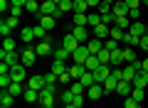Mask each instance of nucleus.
Masks as SVG:
<instances>
[{
	"mask_svg": "<svg viewBox=\"0 0 148 108\" xmlns=\"http://www.w3.org/2000/svg\"><path fill=\"white\" fill-rule=\"evenodd\" d=\"M35 62H37V52H35V47H25V52H20V64L30 69Z\"/></svg>",
	"mask_w": 148,
	"mask_h": 108,
	"instance_id": "f257e3e1",
	"label": "nucleus"
},
{
	"mask_svg": "<svg viewBox=\"0 0 148 108\" xmlns=\"http://www.w3.org/2000/svg\"><path fill=\"white\" fill-rule=\"evenodd\" d=\"M91 57V52L86 49V44H79L77 49L72 52V59H74V64H86V59Z\"/></svg>",
	"mask_w": 148,
	"mask_h": 108,
	"instance_id": "f03ea898",
	"label": "nucleus"
},
{
	"mask_svg": "<svg viewBox=\"0 0 148 108\" xmlns=\"http://www.w3.org/2000/svg\"><path fill=\"white\" fill-rule=\"evenodd\" d=\"M91 37H96V39H109V37H111V27L101 22V25H96V27H94Z\"/></svg>",
	"mask_w": 148,
	"mask_h": 108,
	"instance_id": "7ed1b4c3",
	"label": "nucleus"
},
{
	"mask_svg": "<svg viewBox=\"0 0 148 108\" xmlns=\"http://www.w3.org/2000/svg\"><path fill=\"white\" fill-rule=\"evenodd\" d=\"M72 35L77 37V42H79V44H86V42L91 39V35H89V32H86V27H77V25H74Z\"/></svg>",
	"mask_w": 148,
	"mask_h": 108,
	"instance_id": "20e7f679",
	"label": "nucleus"
},
{
	"mask_svg": "<svg viewBox=\"0 0 148 108\" xmlns=\"http://www.w3.org/2000/svg\"><path fill=\"white\" fill-rule=\"evenodd\" d=\"M35 52H37V57H47V54H52V44H49L47 39H40L37 42V47H35Z\"/></svg>",
	"mask_w": 148,
	"mask_h": 108,
	"instance_id": "39448f33",
	"label": "nucleus"
},
{
	"mask_svg": "<svg viewBox=\"0 0 148 108\" xmlns=\"http://www.w3.org/2000/svg\"><path fill=\"white\" fill-rule=\"evenodd\" d=\"M86 96L91 98V101H99L101 96H104V84H94V86L86 88Z\"/></svg>",
	"mask_w": 148,
	"mask_h": 108,
	"instance_id": "423d86ee",
	"label": "nucleus"
},
{
	"mask_svg": "<svg viewBox=\"0 0 148 108\" xmlns=\"http://www.w3.org/2000/svg\"><path fill=\"white\" fill-rule=\"evenodd\" d=\"M116 93H121L123 98H128V96L133 93V84H131V81H123V79H121V81H119V86H116Z\"/></svg>",
	"mask_w": 148,
	"mask_h": 108,
	"instance_id": "0eeeda50",
	"label": "nucleus"
},
{
	"mask_svg": "<svg viewBox=\"0 0 148 108\" xmlns=\"http://www.w3.org/2000/svg\"><path fill=\"white\" fill-rule=\"evenodd\" d=\"M25 69H27V67H22V64H15V67L10 69V76H12V81L22 84V79H25Z\"/></svg>",
	"mask_w": 148,
	"mask_h": 108,
	"instance_id": "6e6552de",
	"label": "nucleus"
},
{
	"mask_svg": "<svg viewBox=\"0 0 148 108\" xmlns=\"http://www.w3.org/2000/svg\"><path fill=\"white\" fill-rule=\"evenodd\" d=\"M0 57H3V62H5V64H10V67L20 64V54H17V52H0Z\"/></svg>",
	"mask_w": 148,
	"mask_h": 108,
	"instance_id": "1a4fd4ad",
	"label": "nucleus"
},
{
	"mask_svg": "<svg viewBox=\"0 0 148 108\" xmlns=\"http://www.w3.org/2000/svg\"><path fill=\"white\" fill-rule=\"evenodd\" d=\"M131 84H133V88H146L148 86V71H138Z\"/></svg>",
	"mask_w": 148,
	"mask_h": 108,
	"instance_id": "9d476101",
	"label": "nucleus"
},
{
	"mask_svg": "<svg viewBox=\"0 0 148 108\" xmlns=\"http://www.w3.org/2000/svg\"><path fill=\"white\" fill-rule=\"evenodd\" d=\"M69 74H72V81H79V79L86 74V67L84 64H74V67H69Z\"/></svg>",
	"mask_w": 148,
	"mask_h": 108,
	"instance_id": "9b49d317",
	"label": "nucleus"
},
{
	"mask_svg": "<svg viewBox=\"0 0 148 108\" xmlns=\"http://www.w3.org/2000/svg\"><path fill=\"white\" fill-rule=\"evenodd\" d=\"M86 49H89L91 54H99V52L104 49V39H96V37H91V39L86 42Z\"/></svg>",
	"mask_w": 148,
	"mask_h": 108,
	"instance_id": "f8f14e48",
	"label": "nucleus"
},
{
	"mask_svg": "<svg viewBox=\"0 0 148 108\" xmlns=\"http://www.w3.org/2000/svg\"><path fill=\"white\" fill-rule=\"evenodd\" d=\"M45 84H47V81H45V76H40V74H37V76H32L30 81H27V86H30V88H35V91H42V88H45Z\"/></svg>",
	"mask_w": 148,
	"mask_h": 108,
	"instance_id": "ddd939ff",
	"label": "nucleus"
},
{
	"mask_svg": "<svg viewBox=\"0 0 148 108\" xmlns=\"http://www.w3.org/2000/svg\"><path fill=\"white\" fill-rule=\"evenodd\" d=\"M123 62H126V59H123V49H121V47L111 52V67H121Z\"/></svg>",
	"mask_w": 148,
	"mask_h": 108,
	"instance_id": "4468645a",
	"label": "nucleus"
},
{
	"mask_svg": "<svg viewBox=\"0 0 148 108\" xmlns=\"http://www.w3.org/2000/svg\"><path fill=\"white\" fill-rule=\"evenodd\" d=\"M52 57L57 59V62H64V59H69V57H72V52H69L67 47H57V49L52 52Z\"/></svg>",
	"mask_w": 148,
	"mask_h": 108,
	"instance_id": "2eb2a0df",
	"label": "nucleus"
},
{
	"mask_svg": "<svg viewBox=\"0 0 148 108\" xmlns=\"http://www.w3.org/2000/svg\"><path fill=\"white\" fill-rule=\"evenodd\" d=\"M111 12H114L116 17H128V12H131V10L126 7V3H114V10H111Z\"/></svg>",
	"mask_w": 148,
	"mask_h": 108,
	"instance_id": "dca6fc26",
	"label": "nucleus"
},
{
	"mask_svg": "<svg viewBox=\"0 0 148 108\" xmlns=\"http://www.w3.org/2000/svg\"><path fill=\"white\" fill-rule=\"evenodd\" d=\"M40 25H42L45 27V30H54V25H57V20H54V17L52 15H40Z\"/></svg>",
	"mask_w": 148,
	"mask_h": 108,
	"instance_id": "f3484780",
	"label": "nucleus"
},
{
	"mask_svg": "<svg viewBox=\"0 0 148 108\" xmlns=\"http://www.w3.org/2000/svg\"><path fill=\"white\" fill-rule=\"evenodd\" d=\"M62 47H67L69 52H74L77 47H79V42H77V37H74V35H64V39H62Z\"/></svg>",
	"mask_w": 148,
	"mask_h": 108,
	"instance_id": "a211bd4d",
	"label": "nucleus"
},
{
	"mask_svg": "<svg viewBox=\"0 0 148 108\" xmlns=\"http://www.w3.org/2000/svg\"><path fill=\"white\" fill-rule=\"evenodd\" d=\"M136 69H133V64H128V67H123L121 69V79H123V81H133V79H136Z\"/></svg>",
	"mask_w": 148,
	"mask_h": 108,
	"instance_id": "6ab92c4d",
	"label": "nucleus"
},
{
	"mask_svg": "<svg viewBox=\"0 0 148 108\" xmlns=\"http://www.w3.org/2000/svg\"><path fill=\"white\" fill-rule=\"evenodd\" d=\"M146 27H148V25H143V22L136 20L131 27H128V32H131V35H136V37H143V35H146Z\"/></svg>",
	"mask_w": 148,
	"mask_h": 108,
	"instance_id": "aec40b11",
	"label": "nucleus"
},
{
	"mask_svg": "<svg viewBox=\"0 0 148 108\" xmlns=\"http://www.w3.org/2000/svg\"><path fill=\"white\" fill-rule=\"evenodd\" d=\"M116 86H119V79L111 74V76L104 81V91H106V93H114V91H116Z\"/></svg>",
	"mask_w": 148,
	"mask_h": 108,
	"instance_id": "412c9836",
	"label": "nucleus"
},
{
	"mask_svg": "<svg viewBox=\"0 0 148 108\" xmlns=\"http://www.w3.org/2000/svg\"><path fill=\"white\" fill-rule=\"evenodd\" d=\"M84 67H86V71H96V69L101 67V59L96 57V54H91V57L86 59V64H84Z\"/></svg>",
	"mask_w": 148,
	"mask_h": 108,
	"instance_id": "4be33fe9",
	"label": "nucleus"
},
{
	"mask_svg": "<svg viewBox=\"0 0 148 108\" xmlns=\"http://www.w3.org/2000/svg\"><path fill=\"white\" fill-rule=\"evenodd\" d=\"M74 25L77 27H86L89 25V15H86V12H74Z\"/></svg>",
	"mask_w": 148,
	"mask_h": 108,
	"instance_id": "5701e85b",
	"label": "nucleus"
},
{
	"mask_svg": "<svg viewBox=\"0 0 148 108\" xmlns=\"http://www.w3.org/2000/svg\"><path fill=\"white\" fill-rule=\"evenodd\" d=\"M12 98H15V96H12L8 88H3V93H0V103H3V108H10L12 106Z\"/></svg>",
	"mask_w": 148,
	"mask_h": 108,
	"instance_id": "b1692460",
	"label": "nucleus"
},
{
	"mask_svg": "<svg viewBox=\"0 0 148 108\" xmlns=\"http://www.w3.org/2000/svg\"><path fill=\"white\" fill-rule=\"evenodd\" d=\"M20 39L25 42V44H30V42L35 39V30H32V27H25V30H20Z\"/></svg>",
	"mask_w": 148,
	"mask_h": 108,
	"instance_id": "393cba45",
	"label": "nucleus"
},
{
	"mask_svg": "<svg viewBox=\"0 0 148 108\" xmlns=\"http://www.w3.org/2000/svg\"><path fill=\"white\" fill-rule=\"evenodd\" d=\"M111 39H116V42H123L126 39V30H121V27H111Z\"/></svg>",
	"mask_w": 148,
	"mask_h": 108,
	"instance_id": "a878e982",
	"label": "nucleus"
},
{
	"mask_svg": "<svg viewBox=\"0 0 148 108\" xmlns=\"http://www.w3.org/2000/svg\"><path fill=\"white\" fill-rule=\"evenodd\" d=\"M40 106H42V108H54V96L40 93Z\"/></svg>",
	"mask_w": 148,
	"mask_h": 108,
	"instance_id": "bb28decb",
	"label": "nucleus"
},
{
	"mask_svg": "<svg viewBox=\"0 0 148 108\" xmlns=\"http://www.w3.org/2000/svg\"><path fill=\"white\" fill-rule=\"evenodd\" d=\"M79 81H82V86H84V88H89V86H94V84H96V81H94V71H86L84 76L79 79Z\"/></svg>",
	"mask_w": 148,
	"mask_h": 108,
	"instance_id": "cd10ccee",
	"label": "nucleus"
},
{
	"mask_svg": "<svg viewBox=\"0 0 148 108\" xmlns=\"http://www.w3.org/2000/svg\"><path fill=\"white\" fill-rule=\"evenodd\" d=\"M49 71H54V74L59 76V74L69 71V69H67V64H64V62H57V59H54V62H52V69H49Z\"/></svg>",
	"mask_w": 148,
	"mask_h": 108,
	"instance_id": "c85d7f7f",
	"label": "nucleus"
},
{
	"mask_svg": "<svg viewBox=\"0 0 148 108\" xmlns=\"http://www.w3.org/2000/svg\"><path fill=\"white\" fill-rule=\"evenodd\" d=\"M25 101H40V91H35V88H30V86H27L25 88Z\"/></svg>",
	"mask_w": 148,
	"mask_h": 108,
	"instance_id": "c756f323",
	"label": "nucleus"
},
{
	"mask_svg": "<svg viewBox=\"0 0 148 108\" xmlns=\"http://www.w3.org/2000/svg\"><path fill=\"white\" fill-rule=\"evenodd\" d=\"M25 10L30 12V15H37V12H40V3H37V0H27Z\"/></svg>",
	"mask_w": 148,
	"mask_h": 108,
	"instance_id": "7c9ffc66",
	"label": "nucleus"
},
{
	"mask_svg": "<svg viewBox=\"0 0 148 108\" xmlns=\"http://www.w3.org/2000/svg\"><path fill=\"white\" fill-rule=\"evenodd\" d=\"M121 49H123V59H126L128 64H131V62H136V52H133L131 47H121Z\"/></svg>",
	"mask_w": 148,
	"mask_h": 108,
	"instance_id": "2f4dec72",
	"label": "nucleus"
},
{
	"mask_svg": "<svg viewBox=\"0 0 148 108\" xmlns=\"http://www.w3.org/2000/svg\"><path fill=\"white\" fill-rule=\"evenodd\" d=\"M3 52H15V39L12 37H5L3 39Z\"/></svg>",
	"mask_w": 148,
	"mask_h": 108,
	"instance_id": "473e14b6",
	"label": "nucleus"
},
{
	"mask_svg": "<svg viewBox=\"0 0 148 108\" xmlns=\"http://www.w3.org/2000/svg\"><path fill=\"white\" fill-rule=\"evenodd\" d=\"M89 5H86V0H74V12H86Z\"/></svg>",
	"mask_w": 148,
	"mask_h": 108,
	"instance_id": "72a5a7b5",
	"label": "nucleus"
},
{
	"mask_svg": "<svg viewBox=\"0 0 148 108\" xmlns=\"http://www.w3.org/2000/svg\"><path fill=\"white\" fill-rule=\"evenodd\" d=\"M69 88H72L74 96H77V93H84V91H86V88L82 86V81H72V84H69Z\"/></svg>",
	"mask_w": 148,
	"mask_h": 108,
	"instance_id": "f704fd0d",
	"label": "nucleus"
},
{
	"mask_svg": "<svg viewBox=\"0 0 148 108\" xmlns=\"http://www.w3.org/2000/svg\"><path fill=\"white\" fill-rule=\"evenodd\" d=\"M74 101V93H72V88H64L62 91V103L67 106V103H72Z\"/></svg>",
	"mask_w": 148,
	"mask_h": 108,
	"instance_id": "c9c22d12",
	"label": "nucleus"
},
{
	"mask_svg": "<svg viewBox=\"0 0 148 108\" xmlns=\"http://www.w3.org/2000/svg\"><path fill=\"white\" fill-rule=\"evenodd\" d=\"M104 49H106V52H114V49H119V42L109 37V39H104Z\"/></svg>",
	"mask_w": 148,
	"mask_h": 108,
	"instance_id": "e433bc0d",
	"label": "nucleus"
},
{
	"mask_svg": "<svg viewBox=\"0 0 148 108\" xmlns=\"http://www.w3.org/2000/svg\"><path fill=\"white\" fill-rule=\"evenodd\" d=\"M123 42H126L128 47H133V44H138V42H141V37H136V35H131V32H126V39H123Z\"/></svg>",
	"mask_w": 148,
	"mask_h": 108,
	"instance_id": "4c0bfd02",
	"label": "nucleus"
},
{
	"mask_svg": "<svg viewBox=\"0 0 148 108\" xmlns=\"http://www.w3.org/2000/svg\"><path fill=\"white\" fill-rule=\"evenodd\" d=\"M8 91H10L12 96H17V93H22V84H17V81H12L10 86H8Z\"/></svg>",
	"mask_w": 148,
	"mask_h": 108,
	"instance_id": "58836bf2",
	"label": "nucleus"
},
{
	"mask_svg": "<svg viewBox=\"0 0 148 108\" xmlns=\"http://www.w3.org/2000/svg\"><path fill=\"white\" fill-rule=\"evenodd\" d=\"M10 84H12V76H10V74H0V86L8 88Z\"/></svg>",
	"mask_w": 148,
	"mask_h": 108,
	"instance_id": "ea45409f",
	"label": "nucleus"
},
{
	"mask_svg": "<svg viewBox=\"0 0 148 108\" xmlns=\"http://www.w3.org/2000/svg\"><path fill=\"white\" fill-rule=\"evenodd\" d=\"M10 32H12V27L3 20V22H0V35H3V37H10Z\"/></svg>",
	"mask_w": 148,
	"mask_h": 108,
	"instance_id": "a19ab883",
	"label": "nucleus"
},
{
	"mask_svg": "<svg viewBox=\"0 0 148 108\" xmlns=\"http://www.w3.org/2000/svg\"><path fill=\"white\" fill-rule=\"evenodd\" d=\"M40 93H47V96H54V93H57V86H54V84H45V88Z\"/></svg>",
	"mask_w": 148,
	"mask_h": 108,
	"instance_id": "79ce46f5",
	"label": "nucleus"
},
{
	"mask_svg": "<svg viewBox=\"0 0 148 108\" xmlns=\"http://www.w3.org/2000/svg\"><path fill=\"white\" fill-rule=\"evenodd\" d=\"M131 98H133V101H136V103H143V88H133Z\"/></svg>",
	"mask_w": 148,
	"mask_h": 108,
	"instance_id": "37998d69",
	"label": "nucleus"
},
{
	"mask_svg": "<svg viewBox=\"0 0 148 108\" xmlns=\"http://www.w3.org/2000/svg\"><path fill=\"white\" fill-rule=\"evenodd\" d=\"M116 27H121V30L128 32V27H131L128 25V17H116Z\"/></svg>",
	"mask_w": 148,
	"mask_h": 108,
	"instance_id": "c03bdc74",
	"label": "nucleus"
},
{
	"mask_svg": "<svg viewBox=\"0 0 148 108\" xmlns=\"http://www.w3.org/2000/svg\"><path fill=\"white\" fill-rule=\"evenodd\" d=\"M96 25H101V15H99V12L89 15V27H96Z\"/></svg>",
	"mask_w": 148,
	"mask_h": 108,
	"instance_id": "a18cd8bd",
	"label": "nucleus"
},
{
	"mask_svg": "<svg viewBox=\"0 0 148 108\" xmlns=\"http://www.w3.org/2000/svg\"><path fill=\"white\" fill-rule=\"evenodd\" d=\"M32 30H35V39H45V32H47V30H45L42 25H37V27H32Z\"/></svg>",
	"mask_w": 148,
	"mask_h": 108,
	"instance_id": "49530a36",
	"label": "nucleus"
},
{
	"mask_svg": "<svg viewBox=\"0 0 148 108\" xmlns=\"http://www.w3.org/2000/svg\"><path fill=\"white\" fill-rule=\"evenodd\" d=\"M59 84H62V86H67V84H72V74H69V71L59 74Z\"/></svg>",
	"mask_w": 148,
	"mask_h": 108,
	"instance_id": "de8ad7c7",
	"label": "nucleus"
},
{
	"mask_svg": "<svg viewBox=\"0 0 148 108\" xmlns=\"http://www.w3.org/2000/svg\"><path fill=\"white\" fill-rule=\"evenodd\" d=\"M111 10H114L111 3H101V5H99V15H106V12H111Z\"/></svg>",
	"mask_w": 148,
	"mask_h": 108,
	"instance_id": "09e8293b",
	"label": "nucleus"
},
{
	"mask_svg": "<svg viewBox=\"0 0 148 108\" xmlns=\"http://www.w3.org/2000/svg\"><path fill=\"white\" fill-rule=\"evenodd\" d=\"M138 106H141V103H136L131 96H128V98H123V108H138Z\"/></svg>",
	"mask_w": 148,
	"mask_h": 108,
	"instance_id": "8fccbe9b",
	"label": "nucleus"
},
{
	"mask_svg": "<svg viewBox=\"0 0 148 108\" xmlns=\"http://www.w3.org/2000/svg\"><path fill=\"white\" fill-rule=\"evenodd\" d=\"M45 81H47V84H57V81H59V76H57L54 71H49V74H45Z\"/></svg>",
	"mask_w": 148,
	"mask_h": 108,
	"instance_id": "3c124183",
	"label": "nucleus"
},
{
	"mask_svg": "<svg viewBox=\"0 0 148 108\" xmlns=\"http://www.w3.org/2000/svg\"><path fill=\"white\" fill-rule=\"evenodd\" d=\"M138 5H141V0H126V7H128V10H138Z\"/></svg>",
	"mask_w": 148,
	"mask_h": 108,
	"instance_id": "603ef678",
	"label": "nucleus"
},
{
	"mask_svg": "<svg viewBox=\"0 0 148 108\" xmlns=\"http://www.w3.org/2000/svg\"><path fill=\"white\" fill-rule=\"evenodd\" d=\"M72 103H74V106H79V108H82V103H84V93H77Z\"/></svg>",
	"mask_w": 148,
	"mask_h": 108,
	"instance_id": "864d4df0",
	"label": "nucleus"
},
{
	"mask_svg": "<svg viewBox=\"0 0 148 108\" xmlns=\"http://www.w3.org/2000/svg\"><path fill=\"white\" fill-rule=\"evenodd\" d=\"M17 20H20V17H15V15H10V17H8L5 22H8V25L12 27V30H15V27H17Z\"/></svg>",
	"mask_w": 148,
	"mask_h": 108,
	"instance_id": "5fc2aeb1",
	"label": "nucleus"
},
{
	"mask_svg": "<svg viewBox=\"0 0 148 108\" xmlns=\"http://www.w3.org/2000/svg\"><path fill=\"white\" fill-rule=\"evenodd\" d=\"M138 47H143V52H148V35L141 37V42H138Z\"/></svg>",
	"mask_w": 148,
	"mask_h": 108,
	"instance_id": "6e6d98bb",
	"label": "nucleus"
},
{
	"mask_svg": "<svg viewBox=\"0 0 148 108\" xmlns=\"http://www.w3.org/2000/svg\"><path fill=\"white\" fill-rule=\"evenodd\" d=\"M12 3V7H25L27 5V0H10Z\"/></svg>",
	"mask_w": 148,
	"mask_h": 108,
	"instance_id": "4d7b16f0",
	"label": "nucleus"
},
{
	"mask_svg": "<svg viewBox=\"0 0 148 108\" xmlns=\"http://www.w3.org/2000/svg\"><path fill=\"white\" fill-rule=\"evenodd\" d=\"M10 15H15V17H20V15H22V7H10Z\"/></svg>",
	"mask_w": 148,
	"mask_h": 108,
	"instance_id": "13d9d810",
	"label": "nucleus"
},
{
	"mask_svg": "<svg viewBox=\"0 0 148 108\" xmlns=\"http://www.w3.org/2000/svg\"><path fill=\"white\" fill-rule=\"evenodd\" d=\"M86 5H89V7H99L101 0H86Z\"/></svg>",
	"mask_w": 148,
	"mask_h": 108,
	"instance_id": "bf43d9fd",
	"label": "nucleus"
},
{
	"mask_svg": "<svg viewBox=\"0 0 148 108\" xmlns=\"http://www.w3.org/2000/svg\"><path fill=\"white\" fill-rule=\"evenodd\" d=\"M141 67H143V71H148V59H143V62H141Z\"/></svg>",
	"mask_w": 148,
	"mask_h": 108,
	"instance_id": "052dcab7",
	"label": "nucleus"
},
{
	"mask_svg": "<svg viewBox=\"0 0 148 108\" xmlns=\"http://www.w3.org/2000/svg\"><path fill=\"white\" fill-rule=\"evenodd\" d=\"M64 108H79V106H74V103H67V106H64Z\"/></svg>",
	"mask_w": 148,
	"mask_h": 108,
	"instance_id": "680f3d73",
	"label": "nucleus"
},
{
	"mask_svg": "<svg viewBox=\"0 0 148 108\" xmlns=\"http://www.w3.org/2000/svg\"><path fill=\"white\" fill-rule=\"evenodd\" d=\"M141 3H143V5H146V7H148V0H141Z\"/></svg>",
	"mask_w": 148,
	"mask_h": 108,
	"instance_id": "e2e57ef3",
	"label": "nucleus"
},
{
	"mask_svg": "<svg viewBox=\"0 0 148 108\" xmlns=\"http://www.w3.org/2000/svg\"><path fill=\"white\" fill-rule=\"evenodd\" d=\"M114 3H126V0H114Z\"/></svg>",
	"mask_w": 148,
	"mask_h": 108,
	"instance_id": "0e129e2a",
	"label": "nucleus"
},
{
	"mask_svg": "<svg viewBox=\"0 0 148 108\" xmlns=\"http://www.w3.org/2000/svg\"><path fill=\"white\" fill-rule=\"evenodd\" d=\"M101 3H114V0H101Z\"/></svg>",
	"mask_w": 148,
	"mask_h": 108,
	"instance_id": "69168bd1",
	"label": "nucleus"
},
{
	"mask_svg": "<svg viewBox=\"0 0 148 108\" xmlns=\"http://www.w3.org/2000/svg\"><path fill=\"white\" fill-rule=\"evenodd\" d=\"M52 3H57V5H59V3H62V0H52Z\"/></svg>",
	"mask_w": 148,
	"mask_h": 108,
	"instance_id": "338daca9",
	"label": "nucleus"
},
{
	"mask_svg": "<svg viewBox=\"0 0 148 108\" xmlns=\"http://www.w3.org/2000/svg\"><path fill=\"white\" fill-rule=\"evenodd\" d=\"M146 35H148V27H146Z\"/></svg>",
	"mask_w": 148,
	"mask_h": 108,
	"instance_id": "774afa93",
	"label": "nucleus"
}]
</instances>
